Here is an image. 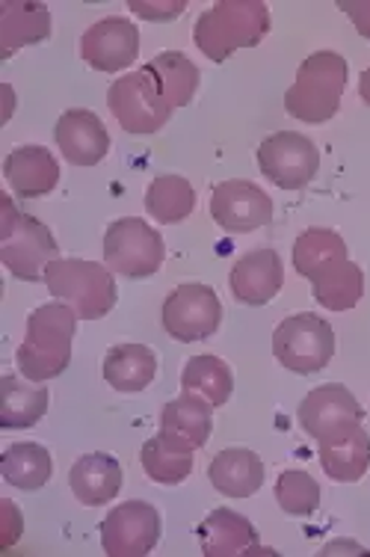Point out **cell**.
I'll return each mask as SVG.
<instances>
[{
	"instance_id": "6da1fadb",
	"label": "cell",
	"mask_w": 370,
	"mask_h": 557,
	"mask_svg": "<svg viewBox=\"0 0 370 557\" xmlns=\"http://www.w3.org/2000/svg\"><path fill=\"white\" fill-rule=\"evenodd\" d=\"M77 333V311L69 302H48L27 318V335L15 354L18 371L30 383L60 376L72 362V342Z\"/></svg>"
},
{
	"instance_id": "7a4b0ae2",
	"label": "cell",
	"mask_w": 370,
	"mask_h": 557,
	"mask_svg": "<svg viewBox=\"0 0 370 557\" xmlns=\"http://www.w3.org/2000/svg\"><path fill=\"white\" fill-rule=\"evenodd\" d=\"M270 33V10L261 0H220L196 22L193 39L213 63H225L234 51L255 48Z\"/></svg>"
},
{
	"instance_id": "3957f363",
	"label": "cell",
	"mask_w": 370,
	"mask_h": 557,
	"mask_svg": "<svg viewBox=\"0 0 370 557\" xmlns=\"http://www.w3.org/2000/svg\"><path fill=\"white\" fill-rule=\"evenodd\" d=\"M347 86V60L335 51H318L303 60L294 86L285 92V110L299 122L320 125L341 108Z\"/></svg>"
},
{
	"instance_id": "277c9868",
	"label": "cell",
	"mask_w": 370,
	"mask_h": 557,
	"mask_svg": "<svg viewBox=\"0 0 370 557\" xmlns=\"http://www.w3.org/2000/svg\"><path fill=\"white\" fill-rule=\"evenodd\" d=\"M45 285L60 302H69L81 321H98L116 306L113 270L84 258H53L45 268Z\"/></svg>"
},
{
	"instance_id": "5b68a950",
	"label": "cell",
	"mask_w": 370,
	"mask_h": 557,
	"mask_svg": "<svg viewBox=\"0 0 370 557\" xmlns=\"http://www.w3.org/2000/svg\"><path fill=\"white\" fill-rule=\"evenodd\" d=\"M57 240L51 228L39 223L36 216L24 214L15 208L12 196L0 199V261L7 264L12 276L24 282L45 278V268L57 258Z\"/></svg>"
},
{
	"instance_id": "8992f818",
	"label": "cell",
	"mask_w": 370,
	"mask_h": 557,
	"mask_svg": "<svg viewBox=\"0 0 370 557\" xmlns=\"http://www.w3.org/2000/svg\"><path fill=\"white\" fill-rule=\"evenodd\" d=\"M273 354L294 374H318L335 356V333L320 314L303 311L275 326Z\"/></svg>"
},
{
	"instance_id": "52a82bcc",
	"label": "cell",
	"mask_w": 370,
	"mask_h": 557,
	"mask_svg": "<svg viewBox=\"0 0 370 557\" xmlns=\"http://www.w3.org/2000/svg\"><path fill=\"white\" fill-rule=\"evenodd\" d=\"M166 258L163 237L155 232L146 220L125 216L110 223L104 235V261L107 268L125 278L155 276Z\"/></svg>"
},
{
	"instance_id": "ba28073f",
	"label": "cell",
	"mask_w": 370,
	"mask_h": 557,
	"mask_svg": "<svg viewBox=\"0 0 370 557\" xmlns=\"http://www.w3.org/2000/svg\"><path fill=\"white\" fill-rule=\"evenodd\" d=\"M107 104L122 131L137 134V137L158 134L172 116V108L163 101L155 77L148 75L146 69L119 77L107 92Z\"/></svg>"
},
{
	"instance_id": "9c48e42d",
	"label": "cell",
	"mask_w": 370,
	"mask_h": 557,
	"mask_svg": "<svg viewBox=\"0 0 370 557\" xmlns=\"http://www.w3.org/2000/svg\"><path fill=\"white\" fill-rule=\"evenodd\" d=\"M258 170L282 190H303L320 170V151L296 131H279L258 146Z\"/></svg>"
},
{
	"instance_id": "30bf717a",
	"label": "cell",
	"mask_w": 370,
	"mask_h": 557,
	"mask_svg": "<svg viewBox=\"0 0 370 557\" xmlns=\"http://www.w3.org/2000/svg\"><path fill=\"white\" fill-rule=\"evenodd\" d=\"M222 323V302L217 290L199 282H187L172 290L163 302V330L175 342H205Z\"/></svg>"
},
{
	"instance_id": "8fae6325",
	"label": "cell",
	"mask_w": 370,
	"mask_h": 557,
	"mask_svg": "<svg viewBox=\"0 0 370 557\" xmlns=\"http://www.w3.org/2000/svg\"><path fill=\"white\" fill-rule=\"evenodd\" d=\"M160 540V513L148 502H125L101 522V546L110 557H146Z\"/></svg>"
},
{
	"instance_id": "7c38bea8",
	"label": "cell",
	"mask_w": 370,
	"mask_h": 557,
	"mask_svg": "<svg viewBox=\"0 0 370 557\" xmlns=\"http://www.w3.org/2000/svg\"><path fill=\"white\" fill-rule=\"evenodd\" d=\"M296 418H299V424H303V430L311 440L326 442L361 424L365 421V409H361V404L353 397L347 386L329 383V386L314 388V392H308L303 397Z\"/></svg>"
},
{
	"instance_id": "4fadbf2b",
	"label": "cell",
	"mask_w": 370,
	"mask_h": 557,
	"mask_svg": "<svg viewBox=\"0 0 370 557\" xmlns=\"http://www.w3.org/2000/svg\"><path fill=\"white\" fill-rule=\"evenodd\" d=\"M211 216L225 232L244 235L273 220V199L252 182H222L211 194Z\"/></svg>"
},
{
	"instance_id": "5bb4252c",
	"label": "cell",
	"mask_w": 370,
	"mask_h": 557,
	"mask_svg": "<svg viewBox=\"0 0 370 557\" xmlns=\"http://www.w3.org/2000/svg\"><path fill=\"white\" fill-rule=\"evenodd\" d=\"M139 54L137 24L127 18H101L81 39V57L98 72H122Z\"/></svg>"
},
{
	"instance_id": "9a60e30c",
	"label": "cell",
	"mask_w": 370,
	"mask_h": 557,
	"mask_svg": "<svg viewBox=\"0 0 370 557\" xmlns=\"http://www.w3.org/2000/svg\"><path fill=\"white\" fill-rule=\"evenodd\" d=\"M53 137L65 161L74 166H96L110 151V134L92 110H65Z\"/></svg>"
},
{
	"instance_id": "2e32d148",
	"label": "cell",
	"mask_w": 370,
	"mask_h": 557,
	"mask_svg": "<svg viewBox=\"0 0 370 557\" xmlns=\"http://www.w3.org/2000/svg\"><path fill=\"white\" fill-rule=\"evenodd\" d=\"M229 285H232V294L237 297V302L264 306L285 285L282 258L275 256L273 249H255V252H249L234 264Z\"/></svg>"
},
{
	"instance_id": "e0dca14e",
	"label": "cell",
	"mask_w": 370,
	"mask_h": 557,
	"mask_svg": "<svg viewBox=\"0 0 370 557\" xmlns=\"http://www.w3.org/2000/svg\"><path fill=\"white\" fill-rule=\"evenodd\" d=\"M3 175L18 199H39L51 194L60 182V163L45 146H22L7 154Z\"/></svg>"
},
{
	"instance_id": "ac0fdd59",
	"label": "cell",
	"mask_w": 370,
	"mask_h": 557,
	"mask_svg": "<svg viewBox=\"0 0 370 557\" xmlns=\"http://www.w3.org/2000/svg\"><path fill=\"white\" fill-rule=\"evenodd\" d=\"M199 543L205 557H237V555H258V534L252 522L246 516L234 513L229 507L213 510L199 525Z\"/></svg>"
},
{
	"instance_id": "d6986e66",
	"label": "cell",
	"mask_w": 370,
	"mask_h": 557,
	"mask_svg": "<svg viewBox=\"0 0 370 557\" xmlns=\"http://www.w3.org/2000/svg\"><path fill=\"white\" fill-rule=\"evenodd\" d=\"M211 404H205L199 397H175L160 412V436L172 445H178V448L199 450L211 436Z\"/></svg>"
},
{
	"instance_id": "ffe728a7",
	"label": "cell",
	"mask_w": 370,
	"mask_h": 557,
	"mask_svg": "<svg viewBox=\"0 0 370 557\" xmlns=\"http://www.w3.org/2000/svg\"><path fill=\"white\" fill-rule=\"evenodd\" d=\"M74 498L86 507H101L113 502L122 490V466L110 454H84L69 472Z\"/></svg>"
},
{
	"instance_id": "44dd1931",
	"label": "cell",
	"mask_w": 370,
	"mask_h": 557,
	"mask_svg": "<svg viewBox=\"0 0 370 557\" xmlns=\"http://www.w3.org/2000/svg\"><path fill=\"white\" fill-rule=\"evenodd\" d=\"M51 36V12L36 0H3L0 3V45L12 57L24 45L45 42Z\"/></svg>"
},
{
	"instance_id": "7402d4cb",
	"label": "cell",
	"mask_w": 370,
	"mask_h": 557,
	"mask_svg": "<svg viewBox=\"0 0 370 557\" xmlns=\"http://www.w3.org/2000/svg\"><path fill=\"white\" fill-rule=\"evenodd\" d=\"M213 490L229 498H249L261 490L264 483V462L255 450L229 448L220 450L208 469Z\"/></svg>"
},
{
	"instance_id": "603a6c76",
	"label": "cell",
	"mask_w": 370,
	"mask_h": 557,
	"mask_svg": "<svg viewBox=\"0 0 370 557\" xmlns=\"http://www.w3.org/2000/svg\"><path fill=\"white\" fill-rule=\"evenodd\" d=\"M320 466L323 472L338 483L361 481L370 469V436L368 430L356 424L347 433L320 442Z\"/></svg>"
},
{
	"instance_id": "cb8c5ba5",
	"label": "cell",
	"mask_w": 370,
	"mask_h": 557,
	"mask_svg": "<svg viewBox=\"0 0 370 557\" xmlns=\"http://www.w3.org/2000/svg\"><path fill=\"white\" fill-rule=\"evenodd\" d=\"M314 300L329 311H349L365 294V273L356 261L335 258L311 276Z\"/></svg>"
},
{
	"instance_id": "d4e9b609",
	"label": "cell",
	"mask_w": 370,
	"mask_h": 557,
	"mask_svg": "<svg viewBox=\"0 0 370 557\" xmlns=\"http://www.w3.org/2000/svg\"><path fill=\"white\" fill-rule=\"evenodd\" d=\"M158 374V356L146 344H116L104 356V380L116 392L134 395L151 386Z\"/></svg>"
},
{
	"instance_id": "484cf974",
	"label": "cell",
	"mask_w": 370,
	"mask_h": 557,
	"mask_svg": "<svg viewBox=\"0 0 370 557\" xmlns=\"http://www.w3.org/2000/svg\"><path fill=\"white\" fill-rule=\"evenodd\" d=\"M0 474L3 481L24 490V493H36L42 490L45 483L51 481L53 474V460L45 445L36 442H15L10 448L3 450L0 457Z\"/></svg>"
},
{
	"instance_id": "4316f807",
	"label": "cell",
	"mask_w": 370,
	"mask_h": 557,
	"mask_svg": "<svg viewBox=\"0 0 370 557\" xmlns=\"http://www.w3.org/2000/svg\"><path fill=\"white\" fill-rule=\"evenodd\" d=\"M146 72L155 77L160 96L172 110L187 108L201 81L199 69L190 63V57H184L181 51H163L146 65Z\"/></svg>"
},
{
	"instance_id": "83f0119b",
	"label": "cell",
	"mask_w": 370,
	"mask_h": 557,
	"mask_svg": "<svg viewBox=\"0 0 370 557\" xmlns=\"http://www.w3.org/2000/svg\"><path fill=\"white\" fill-rule=\"evenodd\" d=\"M181 392L199 397L213 409L225 407L234 392L232 368L217 356H193L181 371Z\"/></svg>"
},
{
	"instance_id": "f1b7e54d",
	"label": "cell",
	"mask_w": 370,
	"mask_h": 557,
	"mask_svg": "<svg viewBox=\"0 0 370 557\" xmlns=\"http://www.w3.org/2000/svg\"><path fill=\"white\" fill-rule=\"evenodd\" d=\"M51 395L45 386H30L18 376H3V404H0V428L27 430L39 424L48 412Z\"/></svg>"
},
{
	"instance_id": "f546056e",
	"label": "cell",
	"mask_w": 370,
	"mask_h": 557,
	"mask_svg": "<svg viewBox=\"0 0 370 557\" xmlns=\"http://www.w3.org/2000/svg\"><path fill=\"white\" fill-rule=\"evenodd\" d=\"M196 208V190L181 175H158L146 190V211L163 225L187 220Z\"/></svg>"
},
{
	"instance_id": "4dcf8cb0",
	"label": "cell",
	"mask_w": 370,
	"mask_h": 557,
	"mask_svg": "<svg viewBox=\"0 0 370 557\" xmlns=\"http://www.w3.org/2000/svg\"><path fill=\"white\" fill-rule=\"evenodd\" d=\"M139 460H143V469L155 483H166V486H175V483L187 481L193 472V450L178 448V445H172L163 436H155V440H148L143 445V454H139Z\"/></svg>"
},
{
	"instance_id": "1f68e13d",
	"label": "cell",
	"mask_w": 370,
	"mask_h": 557,
	"mask_svg": "<svg viewBox=\"0 0 370 557\" xmlns=\"http://www.w3.org/2000/svg\"><path fill=\"white\" fill-rule=\"evenodd\" d=\"M335 258H347V244L338 232L332 228H308L296 237L294 244V268L303 276H314L323 264L335 261Z\"/></svg>"
},
{
	"instance_id": "d6a6232c",
	"label": "cell",
	"mask_w": 370,
	"mask_h": 557,
	"mask_svg": "<svg viewBox=\"0 0 370 557\" xmlns=\"http://www.w3.org/2000/svg\"><path fill=\"white\" fill-rule=\"evenodd\" d=\"M275 502L291 516H311L320 507V486L308 472L291 469L275 481Z\"/></svg>"
},
{
	"instance_id": "836d02e7",
	"label": "cell",
	"mask_w": 370,
	"mask_h": 557,
	"mask_svg": "<svg viewBox=\"0 0 370 557\" xmlns=\"http://www.w3.org/2000/svg\"><path fill=\"white\" fill-rule=\"evenodd\" d=\"M184 0H148V3H139V0H131V10L148 18V22H172L184 12Z\"/></svg>"
},
{
	"instance_id": "e575fe53",
	"label": "cell",
	"mask_w": 370,
	"mask_h": 557,
	"mask_svg": "<svg viewBox=\"0 0 370 557\" xmlns=\"http://www.w3.org/2000/svg\"><path fill=\"white\" fill-rule=\"evenodd\" d=\"M341 12H347L349 22L356 24V30L365 36V39H370V0H341L338 3Z\"/></svg>"
},
{
	"instance_id": "d590c367",
	"label": "cell",
	"mask_w": 370,
	"mask_h": 557,
	"mask_svg": "<svg viewBox=\"0 0 370 557\" xmlns=\"http://www.w3.org/2000/svg\"><path fill=\"white\" fill-rule=\"evenodd\" d=\"M3 510H7V536H3V546L10 548L22 536V516H18V507L12 502H3Z\"/></svg>"
},
{
	"instance_id": "8d00e7d4",
	"label": "cell",
	"mask_w": 370,
	"mask_h": 557,
	"mask_svg": "<svg viewBox=\"0 0 370 557\" xmlns=\"http://www.w3.org/2000/svg\"><path fill=\"white\" fill-rule=\"evenodd\" d=\"M359 96H361V101H365V104H368V108H370V69H365V72H361V77H359Z\"/></svg>"
}]
</instances>
